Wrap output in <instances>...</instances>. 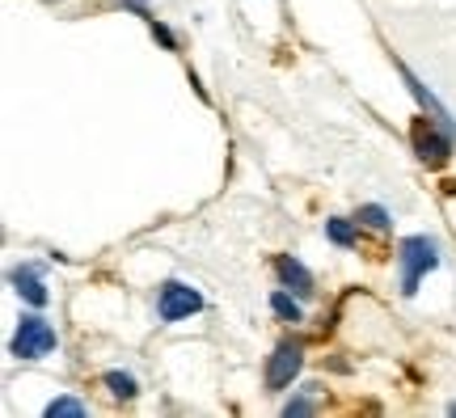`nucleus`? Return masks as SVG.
Listing matches in <instances>:
<instances>
[{"label": "nucleus", "instance_id": "nucleus-1", "mask_svg": "<svg viewBox=\"0 0 456 418\" xmlns=\"http://www.w3.org/2000/svg\"><path fill=\"white\" fill-rule=\"evenodd\" d=\"M397 262H402V291L414 296V291H419V279L440 266V245L431 242V237H406L402 250H397Z\"/></svg>", "mask_w": 456, "mask_h": 418}, {"label": "nucleus", "instance_id": "nucleus-2", "mask_svg": "<svg viewBox=\"0 0 456 418\" xmlns=\"http://www.w3.org/2000/svg\"><path fill=\"white\" fill-rule=\"evenodd\" d=\"M9 351H13L17 359H43V355H51L55 351V330H51V322H43L38 313L21 317L13 342H9Z\"/></svg>", "mask_w": 456, "mask_h": 418}, {"label": "nucleus", "instance_id": "nucleus-3", "mask_svg": "<svg viewBox=\"0 0 456 418\" xmlns=\"http://www.w3.org/2000/svg\"><path fill=\"white\" fill-rule=\"evenodd\" d=\"M414 152H419V161L423 165L440 169V165L452 157V131L440 127L436 119H431V123L419 119V123H414Z\"/></svg>", "mask_w": 456, "mask_h": 418}, {"label": "nucleus", "instance_id": "nucleus-4", "mask_svg": "<svg viewBox=\"0 0 456 418\" xmlns=\"http://www.w3.org/2000/svg\"><path fill=\"white\" fill-rule=\"evenodd\" d=\"M199 308H203V296L195 288L178 283V279H169L161 288V296H157V317L161 322H182V317H191Z\"/></svg>", "mask_w": 456, "mask_h": 418}, {"label": "nucleus", "instance_id": "nucleus-5", "mask_svg": "<svg viewBox=\"0 0 456 418\" xmlns=\"http://www.w3.org/2000/svg\"><path fill=\"white\" fill-rule=\"evenodd\" d=\"M300 368H305V351L296 347V342H283L275 355H271V364H266V389H288L300 376Z\"/></svg>", "mask_w": 456, "mask_h": 418}, {"label": "nucleus", "instance_id": "nucleus-6", "mask_svg": "<svg viewBox=\"0 0 456 418\" xmlns=\"http://www.w3.org/2000/svg\"><path fill=\"white\" fill-rule=\"evenodd\" d=\"M9 283H13V291L26 305H34V308L47 305V288H43V279H38V266H13V271H9Z\"/></svg>", "mask_w": 456, "mask_h": 418}, {"label": "nucleus", "instance_id": "nucleus-7", "mask_svg": "<svg viewBox=\"0 0 456 418\" xmlns=\"http://www.w3.org/2000/svg\"><path fill=\"white\" fill-rule=\"evenodd\" d=\"M275 275H279V283H283V288H292L296 296H313V275L305 271L296 258H288V254L275 258Z\"/></svg>", "mask_w": 456, "mask_h": 418}, {"label": "nucleus", "instance_id": "nucleus-8", "mask_svg": "<svg viewBox=\"0 0 456 418\" xmlns=\"http://www.w3.org/2000/svg\"><path fill=\"white\" fill-rule=\"evenodd\" d=\"M326 237L334 245H342V250H351L355 245V225L351 220H326Z\"/></svg>", "mask_w": 456, "mask_h": 418}, {"label": "nucleus", "instance_id": "nucleus-9", "mask_svg": "<svg viewBox=\"0 0 456 418\" xmlns=\"http://www.w3.org/2000/svg\"><path fill=\"white\" fill-rule=\"evenodd\" d=\"M106 385H110L114 398H123V402H131L140 389H135V376H127V372H106Z\"/></svg>", "mask_w": 456, "mask_h": 418}, {"label": "nucleus", "instance_id": "nucleus-10", "mask_svg": "<svg viewBox=\"0 0 456 418\" xmlns=\"http://www.w3.org/2000/svg\"><path fill=\"white\" fill-rule=\"evenodd\" d=\"M271 308H275L283 322H300V317H305V313H300V305H296L288 291H275V296H271Z\"/></svg>", "mask_w": 456, "mask_h": 418}, {"label": "nucleus", "instance_id": "nucleus-11", "mask_svg": "<svg viewBox=\"0 0 456 418\" xmlns=\"http://www.w3.org/2000/svg\"><path fill=\"white\" fill-rule=\"evenodd\" d=\"M359 220L368 228H389V211L376 208V203H368V208H359Z\"/></svg>", "mask_w": 456, "mask_h": 418}, {"label": "nucleus", "instance_id": "nucleus-12", "mask_svg": "<svg viewBox=\"0 0 456 418\" xmlns=\"http://www.w3.org/2000/svg\"><path fill=\"white\" fill-rule=\"evenodd\" d=\"M47 414H51V418H55V414H77V418H81L85 406L77 402V398H55V402L47 406Z\"/></svg>", "mask_w": 456, "mask_h": 418}, {"label": "nucleus", "instance_id": "nucleus-13", "mask_svg": "<svg viewBox=\"0 0 456 418\" xmlns=\"http://www.w3.org/2000/svg\"><path fill=\"white\" fill-rule=\"evenodd\" d=\"M309 410H313V402H309V398H296V402H288V406H283V414H288V418H292V414H309Z\"/></svg>", "mask_w": 456, "mask_h": 418}, {"label": "nucleus", "instance_id": "nucleus-14", "mask_svg": "<svg viewBox=\"0 0 456 418\" xmlns=\"http://www.w3.org/2000/svg\"><path fill=\"white\" fill-rule=\"evenodd\" d=\"M148 26H152V34H157V38H161V43H165V47H169V51H174V34H169V30H165V26H161V21H157V17H148Z\"/></svg>", "mask_w": 456, "mask_h": 418}, {"label": "nucleus", "instance_id": "nucleus-15", "mask_svg": "<svg viewBox=\"0 0 456 418\" xmlns=\"http://www.w3.org/2000/svg\"><path fill=\"white\" fill-rule=\"evenodd\" d=\"M123 4H131V9H135L140 17H148V13H144V0H123Z\"/></svg>", "mask_w": 456, "mask_h": 418}, {"label": "nucleus", "instance_id": "nucleus-16", "mask_svg": "<svg viewBox=\"0 0 456 418\" xmlns=\"http://www.w3.org/2000/svg\"><path fill=\"white\" fill-rule=\"evenodd\" d=\"M448 410H452V414H456V406H448Z\"/></svg>", "mask_w": 456, "mask_h": 418}]
</instances>
